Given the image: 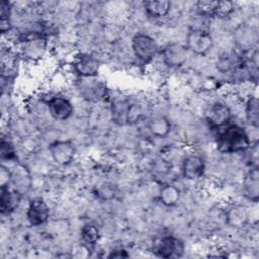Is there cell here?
<instances>
[{
  "label": "cell",
  "mask_w": 259,
  "mask_h": 259,
  "mask_svg": "<svg viewBox=\"0 0 259 259\" xmlns=\"http://www.w3.org/2000/svg\"><path fill=\"white\" fill-rule=\"evenodd\" d=\"M220 132L217 146L221 153L233 154L246 151L250 147V139L245 130L239 125L227 124Z\"/></svg>",
  "instance_id": "cell-1"
},
{
  "label": "cell",
  "mask_w": 259,
  "mask_h": 259,
  "mask_svg": "<svg viewBox=\"0 0 259 259\" xmlns=\"http://www.w3.org/2000/svg\"><path fill=\"white\" fill-rule=\"evenodd\" d=\"M132 49L135 56L144 63L151 62L158 54L156 40L146 33H136L132 38Z\"/></svg>",
  "instance_id": "cell-2"
},
{
  "label": "cell",
  "mask_w": 259,
  "mask_h": 259,
  "mask_svg": "<svg viewBox=\"0 0 259 259\" xmlns=\"http://www.w3.org/2000/svg\"><path fill=\"white\" fill-rule=\"evenodd\" d=\"M212 42L210 33L203 29H190L186 35V48L195 55H205L212 48Z\"/></svg>",
  "instance_id": "cell-3"
},
{
  "label": "cell",
  "mask_w": 259,
  "mask_h": 259,
  "mask_svg": "<svg viewBox=\"0 0 259 259\" xmlns=\"http://www.w3.org/2000/svg\"><path fill=\"white\" fill-rule=\"evenodd\" d=\"M49 152L52 159L57 164L65 166L73 161L76 154V148L72 141L58 140L50 144Z\"/></svg>",
  "instance_id": "cell-4"
},
{
  "label": "cell",
  "mask_w": 259,
  "mask_h": 259,
  "mask_svg": "<svg viewBox=\"0 0 259 259\" xmlns=\"http://www.w3.org/2000/svg\"><path fill=\"white\" fill-rule=\"evenodd\" d=\"M50 217V208L48 203L41 197H33L29 200L26 219L31 226H40L48 222Z\"/></svg>",
  "instance_id": "cell-5"
},
{
  "label": "cell",
  "mask_w": 259,
  "mask_h": 259,
  "mask_svg": "<svg viewBox=\"0 0 259 259\" xmlns=\"http://www.w3.org/2000/svg\"><path fill=\"white\" fill-rule=\"evenodd\" d=\"M188 50L186 46L172 42L167 45L162 51V58L164 63L171 68L181 67L187 60Z\"/></svg>",
  "instance_id": "cell-6"
},
{
  "label": "cell",
  "mask_w": 259,
  "mask_h": 259,
  "mask_svg": "<svg viewBox=\"0 0 259 259\" xmlns=\"http://www.w3.org/2000/svg\"><path fill=\"white\" fill-rule=\"evenodd\" d=\"M183 243L173 236H166L161 238L155 246L156 254L163 258L179 257L183 253Z\"/></svg>",
  "instance_id": "cell-7"
},
{
  "label": "cell",
  "mask_w": 259,
  "mask_h": 259,
  "mask_svg": "<svg viewBox=\"0 0 259 259\" xmlns=\"http://www.w3.org/2000/svg\"><path fill=\"white\" fill-rule=\"evenodd\" d=\"M73 67L79 76L84 78H93L96 77L99 72L100 63L91 55L81 54L75 59Z\"/></svg>",
  "instance_id": "cell-8"
},
{
  "label": "cell",
  "mask_w": 259,
  "mask_h": 259,
  "mask_svg": "<svg viewBox=\"0 0 259 259\" xmlns=\"http://www.w3.org/2000/svg\"><path fill=\"white\" fill-rule=\"evenodd\" d=\"M205 117L211 125L223 127L229 123L232 117V112L225 103L214 102L205 110Z\"/></svg>",
  "instance_id": "cell-9"
},
{
  "label": "cell",
  "mask_w": 259,
  "mask_h": 259,
  "mask_svg": "<svg viewBox=\"0 0 259 259\" xmlns=\"http://www.w3.org/2000/svg\"><path fill=\"white\" fill-rule=\"evenodd\" d=\"M23 54L29 59H37L41 57L46 51V39L38 33L32 32L22 39Z\"/></svg>",
  "instance_id": "cell-10"
},
{
  "label": "cell",
  "mask_w": 259,
  "mask_h": 259,
  "mask_svg": "<svg viewBox=\"0 0 259 259\" xmlns=\"http://www.w3.org/2000/svg\"><path fill=\"white\" fill-rule=\"evenodd\" d=\"M48 108L53 118L57 120L68 119L74 111L72 103L65 97H52L48 101Z\"/></svg>",
  "instance_id": "cell-11"
},
{
  "label": "cell",
  "mask_w": 259,
  "mask_h": 259,
  "mask_svg": "<svg viewBox=\"0 0 259 259\" xmlns=\"http://www.w3.org/2000/svg\"><path fill=\"white\" fill-rule=\"evenodd\" d=\"M205 170L204 160L197 155L187 156L182 162V174L187 180L200 178Z\"/></svg>",
  "instance_id": "cell-12"
},
{
  "label": "cell",
  "mask_w": 259,
  "mask_h": 259,
  "mask_svg": "<svg viewBox=\"0 0 259 259\" xmlns=\"http://www.w3.org/2000/svg\"><path fill=\"white\" fill-rule=\"evenodd\" d=\"M21 199V194L8 186L0 187V209L2 213L13 211Z\"/></svg>",
  "instance_id": "cell-13"
},
{
  "label": "cell",
  "mask_w": 259,
  "mask_h": 259,
  "mask_svg": "<svg viewBox=\"0 0 259 259\" xmlns=\"http://www.w3.org/2000/svg\"><path fill=\"white\" fill-rule=\"evenodd\" d=\"M244 195L251 201L257 202L259 197V175L257 168L249 170L243 181Z\"/></svg>",
  "instance_id": "cell-14"
},
{
  "label": "cell",
  "mask_w": 259,
  "mask_h": 259,
  "mask_svg": "<svg viewBox=\"0 0 259 259\" xmlns=\"http://www.w3.org/2000/svg\"><path fill=\"white\" fill-rule=\"evenodd\" d=\"M247 222L248 211L242 205H233L226 212V223L232 228H243Z\"/></svg>",
  "instance_id": "cell-15"
},
{
  "label": "cell",
  "mask_w": 259,
  "mask_h": 259,
  "mask_svg": "<svg viewBox=\"0 0 259 259\" xmlns=\"http://www.w3.org/2000/svg\"><path fill=\"white\" fill-rule=\"evenodd\" d=\"M12 188L20 193L24 194L30 188V177L28 172L23 167H17L15 171H11Z\"/></svg>",
  "instance_id": "cell-16"
},
{
  "label": "cell",
  "mask_w": 259,
  "mask_h": 259,
  "mask_svg": "<svg viewBox=\"0 0 259 259\" xmlns=\"http://www.w3.org/2000/svg\"><path fill=\"white\" fill-rule=\"evenodd\" d=\"M146 13L154 18L166 16L171 10V2L167 0H149L143 3Z\"/></svg>",
  "instance_id": "cell-17"
},
{
  "label": "cell",
  "mask_w": 259,
  "mask_h": 259,
  "mask_svg": "<svg viewBox=\"0 0 259 259\" xmlns=\"http://www.w3.org/2000/svg\"><path fill=\"white\" fill-rule=\"evenodd\" d=\"M148 126L151 134L160 139L167 137L171 131V122L164 115H158L151 119Z\"/></svg>",
  "instance_id": "cell-18"
},
{
  "label": "cell",
  "mask_w": 259,
  "mask_h": 259,
  "mask_svg": "<svg viewBox=\"0 0 259 259\" xmlns=\"http://www.w3.org/2000/svg\"><path fill=\"white\" fill-rule=\"evenodd\" d=\"M180 199V190L172 184L164 185L159 192V200L165 206H174Z\"/></svg>",
  "instance_id": "cell-19"
},
{
  "label": "cell",
  "mask_w": 259,
  "mask_h": 259,
  "mask_svg": "<svg viewBox=\"0 0 259 259\" xmlns=\"http://www.w3.org/2000/svg\"><path fill=\"white\" fill-rule=\"evenodd\" d=\"M245 112L247 121L251 125L257 127L259 124V102L257 97L252 96L247 100Z\"/></svg>",
  "instance_id": "cell-20"
},
{
  "label": "cell",
  "mask_w": 259,
  "mask_h": 259,
  "mask_svg": "<svg viewBox=\"0 0 259 259\" xmlns=\"http://www.w3.org/2000/svg\"><path fill=\"white\" fill-rule=\"evenodd\" d=\"M81 239L87 245H94L99 239V230L93 224H86L81 229Z\"/></svg>",
  "instance_id": "cell-21"
},
{
  "label": "cell",
  "mask_w": 259,
  "mask_h": 259,
  "mask_svg": "<svg viewBox=\"0 0 259 259\" xmlns=\"http://www.w3.org/2000/svg\"><path fill=\"white\" fill-rule=\"evenodd\" d=\"M10 5L7 1L0 2V28L2 32H5L10 28Z\"/></svg>",
  "instance_id": "cell-22"
},
{
  "label": "cell",
  "mask_w": 259,
  "mask_h": 259,
  "mask_svg": "<svg viewBox=\"0 0 259 259\" xmlns=\"http://www.w3.org/2000/svg\"><path fill=\"white\" fill-rule=\"evenodd\" d=\"M234 10H235L234 2L219 1L213 15L221 17V18H225V17H228L229 15H231L234 12Z\"/></svg>",
  "instance_id": "cell-23"
},
{
  "label": "cell",
  "mask_w": 259,
  "mask_h": 259,
  "mask_svg": "<svg viewBox=\"0 0 259 259\" xmlns=\"http://www.w3.org/2000/svg\"><path fill=\"white\" fill-rule=\"evenodd\" d=\"M219 1L211 0H200L196 2V8L202 15H213Z\"/></svg>",
  "instance_id": "cell-24"
},
{
  "label": "cell",
  "mask_w": 259,
  "mask_h": 259,
  "mask_svg": "<svg viewBox=\"0 0 259 259\" xmlns=\"http://www.w3.org/2000/svg\"><path fill=\"white\" fill-rule=\"evenodd\" d=\"M1 157L7 160H12L16 157L13 145L8 140L5 139L1 140Z\"/></svg>",
  "instance_id": "cell-25"
},
{
  "label": "cell",
  "mask_w": 259,
  "mask_h": 259,
  "mask_svg": "<svg viewBox=\"0 0 259 259\" xmlns=\"http://www.w3.org/2000/svg\"><path fill=\"white\" fill-rule=\"evenodd\" d=\"M10 182H11V171L6 167L1 166V168H0V187L8 186V185H10Z\"/></svg>",
  "instance_id": "cell-26"
},
{
  "label": "cell",
  "mask_w": 259,
  "mask_h": 259,
  "mask_svg": "<svg viewBox=\"0 0 259 259\" xmlns=\"http://www.w3.org/2000/svg\"><path fill=\"white\" fill-rule=\"evenodd\" d=\"M130 255L126 253L125 250L119 248V249H114L112 251H110L109 255L107 256L108 258H125L128 257Z\"/></svg>",
  "instance_id": "cell-27"
}]
</instances>
